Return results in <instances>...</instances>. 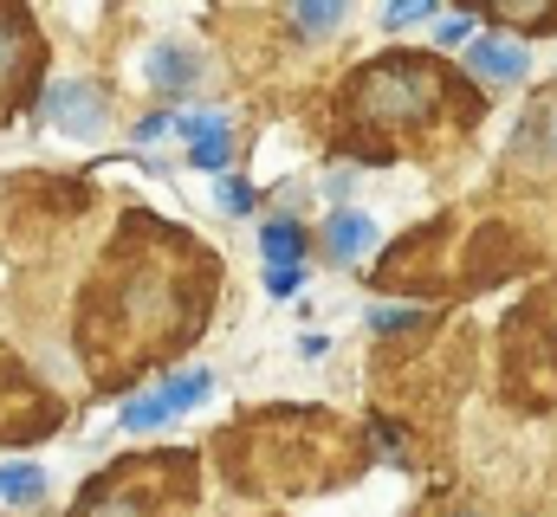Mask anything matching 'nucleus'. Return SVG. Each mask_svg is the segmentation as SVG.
<instances>
[{
	"mask_svg": "<svg viewBox=\"0 0 557 517\" xmlns=\"http://www.w3.org/2000/svg\"><path fill=\"white\" fill-rule=\"evenodd\" d=\"M454 517H467V512H454Z\"/></svg>",
	"mask_w": 557,
	"mask_h": 517,
	"instance_id": "nucleus-19",
	"label": "nucleus"
},
{
	"mask_svg": "<svg viewBox=\"0 0 557 517\" xmlns=\"http://www.w3.org/2000/svg\"><path fill=\"white\" fill-rule=\"evenodd\" d=\"M324 350H331V343H324V337H318V330H305V337H298V356H311V363H318V356H324Z\"/></svg>",
	"mask_w": 557,
	"mask_h": 517,
	"instance_id": "nucleus-18",
	"label": "nucleus"
},
{
	"mask_svg": "<svg viewBox=\"0 0 557 517\" xmlns=\"http://www.w3.org/2000/svg\"><path fill=\"white\" fill-rule=\"evenodd\" d=\"M416 20H434V7H383V26H389V33H403V26H416Z\"/></svg>",
	"mask_w": 557,
	"mask_h": 517,
	"instance_id": "nucleus-16",
	"label": "nucleus"
},
{
	"mask_svg": "<svg viewBox=\"0 0 557 517\" xmlns=\"http://www.w3.org/2000/svg\"><path fill=\"white\" fill-rule=\"evenodd\" d=\"M46 117L52 129H65V136H78V142H91L98 129H104V91L91 85V78H65V85H52V98H46Z\"/></svg>",
	"mask_w": 557,
	"mask_h": 517,
	"instance_id": "nucleus-2",
	"label": "nucleus"
},
{
	"mask_svg": "<svg viewBox=\"0 0 557 517\" xmlns=\"http://www.w3.org/2000/svg\"><path fill=\"white\" fill-rule=\"evenodd\" d=\"M467 65H473L486 85H519V78L532 72V52H525L519 39H493V33H486V39L467 46Z\"/></svg>",
	"mask_w": 557,
	"mask_h": 517,
	"instance_id": "nucleus-4",
	"label": "nucleus"
},
{
	"mask_svg": "<svg viewBox=\"0 0 557 517\" xmlns=\"http://www.w3.org/2000/svg\"><path fill=\"white\" fill-rule=\"evenodd\" d=\"M324 247H331L337 265H357L363 253H376V220L357 214V207H337V214L324 220Z\"/></svg>",
	"mask_w": 557,
	"mask_h": 517,
	"instance_id": "nucleus-5",
	"label": "nucleus"
},
{
	"mask_svg": "<svg viewBox=\"0 0 557 517\" xmlns=\"http://www.w3.org/2000/svg\"><path fill=\"white\" fill-rule=\"evenodd\" d=\"M434 33H441V46H460V39H467V20H460V13H454V20H441V26H434Z\"/></svg>",
	"mask_w": 557,
	"mask_h": 517,
	"instance_id": "nucleus-17",
	"label": "nucleus"
},
{
	"mask_svg": "<svg viewBox=\"0 0 557 517\" xmlns=\"http://www.w3.org/2000/svg\"><path fill=\"white\" fill-rule=\"evenodd\" d=\"M292 26H298L305 39H324V33H337V26H344V7H298V13H292Z\"/></svg>",
	"mask_w": 557,
	"mask_h": 517,
	"instance_id": "nucleus-10",
	"label": "nucleus"
},
{
	"mask_svg": "<svg viewBox=\"0 0 557 517\" xmlns=\"http://www.w3.org/2000/svg\"><path fill=\"white\" fill-rule=\"evenodd\" d=\"M162 420H175V414L162 407V394H137V401L124 407V427H131V433H149V427H162Z\"/></svg>",
	"mask_w": 557,
	"mask_h": 517,
	"instance_id": "nucleus-11",
	"label": "nucleus"
},
{
	"mask_svg": "<svg viewBox=\"0 0 557 517\" xmlns=\"http://www.w3.org/2000/svg\"><path fill=\"white\" fill-rule=\"evenodd\" d=\"M260 253H267V265H298L305 258V227L298 220H267L260 227Z\"/></svg>",
	"mask_w": 557,
	"mask_h": 517,
	"instance_id": "nucleus-7",
	"label": "nucleus"
},
{
	"mask_svg": "<svg viewBox=\"0 0 557 517\" xmlns=\"http://www.w3.org/2000/svg\"><path fill=\"white\" fill-rule=\"evenodd\" d=\"M195 78H201V59L188 46H156L149 52V85L156 91H188Z\"/></svg>",
	"mask_w": 557,
	"mask_h": 517,
	"instance_id": "nucleus-6",
	"label": "nucleus"
},
{
	"mask_svg": "<svg viewBox=\"0 0 557 517\" xmlns=\"http://www.w3.org/2000/svg\"><path fill=\"white\" fill-rule=\"evenodd\" d=\"M441 91H447V85H441L434 65H421V59H383L376 72L357 78V111L376 117V124H409V117H421Z\"/></svg>",
	"mask_w": 557,
	"mask_h": 517,
	"instance_id": "nucleus-1",
	"label": "nucleus"
},
{
	"mask_svg": "<svg viewBox=\"0 0 557 517\" xmlns=\"http://www.w3.org/2000/svg\"><path fill=\"white\" fill-rule=\"evenodd\" d=\"M156 394H162V407H169V414H188L195 401H208V394H214V376H208V369H182V376H169Z\"/></svg>",
	"mask_w": 557,
	"mask_h": 517,
	"instance_id": "nucleus-8",
	"label": "nucleus"
},
{
	"mask_svg": "<svg viewBox=\"0 0 557 517\" xmlns=\"http://www.w3.org/2000/svg\"><path fill=\"white\" fill-rule=\"evenodd\" d=\"M493 20H519V26H552V7H493Z\"/></svg>",
	"mask_w": 557,
	"mask_h": 517,
	"instance_id": "nucleus-15",
	"label": "nucleus"
},
{
	"mask_svg": "<svg viewBox=\"0 0 557 517\" xmlns=\"http://www.w3.org/2000/svg\"><path fill=\"white\" fill-rule=\"evenodd\" d=\"M298 285H305V272H298V265H267V291H273V298H292Z\"/></svg>",
	"mask_w": 557,
	"mask_h": 517,
	"instance_id": "nucleus-14",
	"label": "nucleus"
},
{
	"mask_svg": "<svg viewBox=\"0 0 557 517\" xmlns=\"http://www.w3.org/2000/svg\"><path fill=\"white\" fill-rule=\"evenodd\" d=\"M39 492H46V472H39V466H7V472H0V499H7V505H33Z\"/></svg>",
	"mask_w": 557,
	"mask_h": 517,
	"instance_id": "nucleus-9",
	"label": "nucleus"
},
{
	"mask_svg": "<svg viewBox=\"0 0 557 517\" xmlns=\"http://www.w3.org/2000/svg\"><path fill=\"white\" fill-rule=\"evenodd\" d=\"M214 201H221L227 214H253V188H247L240 175H221V181H214Z\"/></svg>",
	"mask_w": 557,
	"mask_h": 517,
	"instance_id": "nucleus-12",
	"label": "nucleus"
},
{
	"mask_svg": "<svg viewBox=\"0 0 557 517\" xmlns=\"http://www.w3.org/2000/svg\"><path fill=\"white\" fill-rule=\"evenodd\" d=\"M421 324V311H396V304H376V311H370V330H376V337H383V330H416Z\"/></svg>",
	"mask_w": 557,
	"mask_h": 517,
	"instance_id": "nucleus-13",
	"label": "nucleus"
},
{
	"mask_svg": "<svg viewBox=\"0 0 557 517\" xmlns=\"http://www.w3.org/2000/svg\"><path fill=\"white\" fill-rule=\"evenodd\" d=\"M169 124L188 136V162H195V168L227 175V155H234V124H227V111H169Z\"/></svg>",
	"mask_w": 557,
	"mask_h": 517,
	"instance_id": "nucleus-3",
	"label": "nucleus"
}]
</instances>
